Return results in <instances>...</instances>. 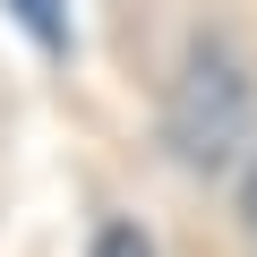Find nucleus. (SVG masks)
I'll return each mask as SVG.
<instances>
[{"label":"nucleus","mask_w":257,"mask_h":257,"mask_svg":"<svg viewBox=\"0 0 257 257\" xmlns=\"http://www.w3.org/2000/svg\"><path fill=\"white\" fill-rule=\"evenodd\" d=\"M248 120H257V86H248V60L206 35L189 43L172 94H163V146L189 163V172H223L240 146H248Z\"/></svg>","instance_id":"nucleus-1"},{"label":"nucleus","mask_w":257,"mask_h":257,"mask_svg":"<svg viewBox=\"0 0 257 257\" xmlns=\"http://www.w3.org/2000/svg\"><path fill=\"white\" fill-rule=\"evenodd\" d=\"M0 9H9L43 52H60V43H69V0H0Z\"/></svg>","instance_id":"nucleus-2"},{"label":"nucleus","mask_w":257,"mask_h":257,"mask_svg":"<svg viewBox=\"0 0 257 257\" xmlns=\"http://www.w3.org/2000/svg\"><path fill=\"white\" fill-rule=\"evenodd\" d=\"M94 257H155V248H146V231H128V223H120V231L94 240Z\"/></svg>","instance_id":"nucleus-3"},{"label":"nucleus","mask_w":257,"mask_h":257,"mask_svg":"<svg viewBox=\"0 0 257 257\" xmlns=\"http://www.w3.org/2000/svg\"><path fill=\"white\" fill-rule=\"evenodd\" d=\"M248 231H257V172H248Z\"/></svg>","instance_id":"nucleus-4"}]
</instances>
